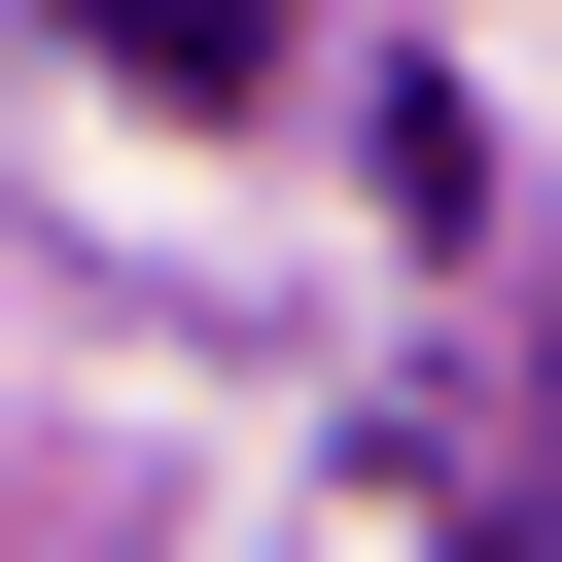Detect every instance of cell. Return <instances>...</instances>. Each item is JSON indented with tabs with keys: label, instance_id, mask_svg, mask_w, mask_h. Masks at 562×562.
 <instances>
[{
	"label": "cell",
	"instance_id": "1",
	"mask_svg": "<svg viewBox=\"0 0 562 562\" xmlns=\"http://www.w3.org/2000/svg\"><path fill=\"white\" fill-rule=\"evenodd\" d=\"M105 70H176V105H281V0H70Z\"/></svg>",
	"mask_w": 562,
	"mask_h": 562
}]
</instances>
